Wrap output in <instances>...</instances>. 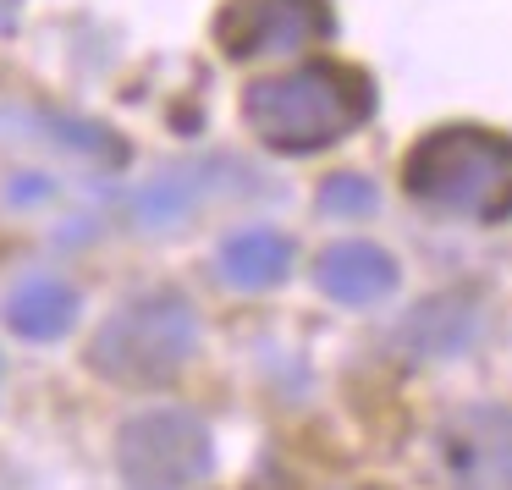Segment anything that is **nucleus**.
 <instances>
[{"instance_id":"nucleus-1","label":"nucleus","mask_w":512,"mask_h":490,"mask_svg":"<svg viewBox=\"0 0 512 490\" xmlns=\"http://www.w3.org/2000/svg\"><path fill=\"white\" fill-rule=\"evenodd\" d=\"M325 287L347 303H364V298H380L391 287V259L375 254V248H336L325 259Z\"/></svg>"}]
</instances>
